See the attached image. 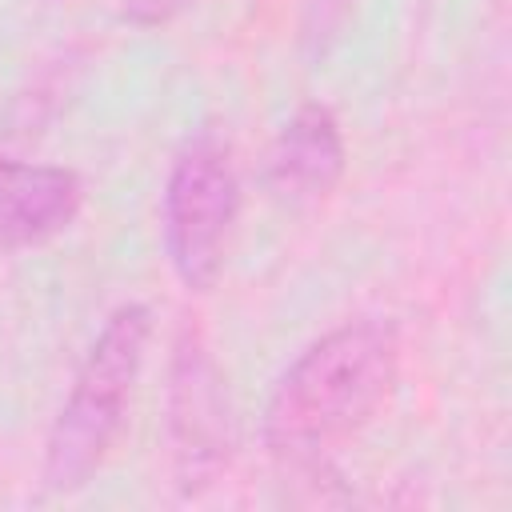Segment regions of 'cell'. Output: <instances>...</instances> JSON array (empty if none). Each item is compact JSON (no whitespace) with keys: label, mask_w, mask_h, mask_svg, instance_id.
I'll list each match as a JSON object with an SVG mask.
<instances>
[{"label":"cell","mask_w":512,"mask_h":512,"mask_svg":"<svg viewBox=\"0 0 512 512\" xmlns=\"http://www.w3.org/2000/svg\"><path fill=\"white\" fill-rule=\"evenodd\" d=\"M400 332L388 320H348L308 344L276 380L264 444L284 464H312L356 436L392 396Z\"/></svg>","instance_id":"6da1fadb"},{"label":"cell","mask_w":512,"mask_h":512,"mask_svg":"<svg viewBox=\"0 0 512 512\" xmlns=\"http://www.w3.org/2000/svg\"><path fill=\"white\" fill-rule=\"evenodd\" d=\"M148 336H152V312L144 304H120L96 332L68 388V400L48 432L44 484L52 492H72L88 484L92 472L108 460L124 428L132 388L144 368Z\"/></svg>","instance_id":"7a4b0ae2"},{"label":"cell","mask_w":512,"mask_h":512,"mask_svg":"<svg viewBox=\"0 0 512 512\" xmlns=\"http://www.w3.org/2000/svg\"><path fill=\"white\" fill-rule=\"evenodd\" d=\"M240 216V180L216 136H196L172 164L164 188V244L188 292H208L228 260Z\"/></svg>","instance_id":"3957f363"},{"label":"cell","mask_w":512,"mask_h":512,"mask_svg":"<svg viewBox=\"0 0 512 512\" xmlns=\"http://www.w3.org/2000/svg\"><path fill=\"white\" fill-rule=\"evenodd\" d=\"M172 436L180 484L200 488L228 460V404L220 372L200 344H180L172 376Z\"/></svg>","instance_id":"277c9868"},{"label":"cell","mask_w":512,"mask_h":512,"mask_svg":"<svg viewBox=\"0 0 512 512\" xmlns=\"http://www.w3.org/2000/svg\"><path fill=\"white\" fill-rule=\"evenodd\" d=\"M84 184L60 164L0 160V252H24L76 224Z\"/></svg>","instance_id":"5b68a950"},{"label":"cell","mask_w":512,"mask_h":512,"mask_svg":"<svg viewBox=\"0 0 512 512\" xmlns=\"http://www.w3.org/2000/svg\"><path fill=\"white\" fill-rule=\"evenodd\" d=\"M344 164H348V152H344L336 116L324 104H300L272 144L268 188L280 200L312 204L340 184Z\"/></svg>","instance_id":"8992f818"}]
</instances>
